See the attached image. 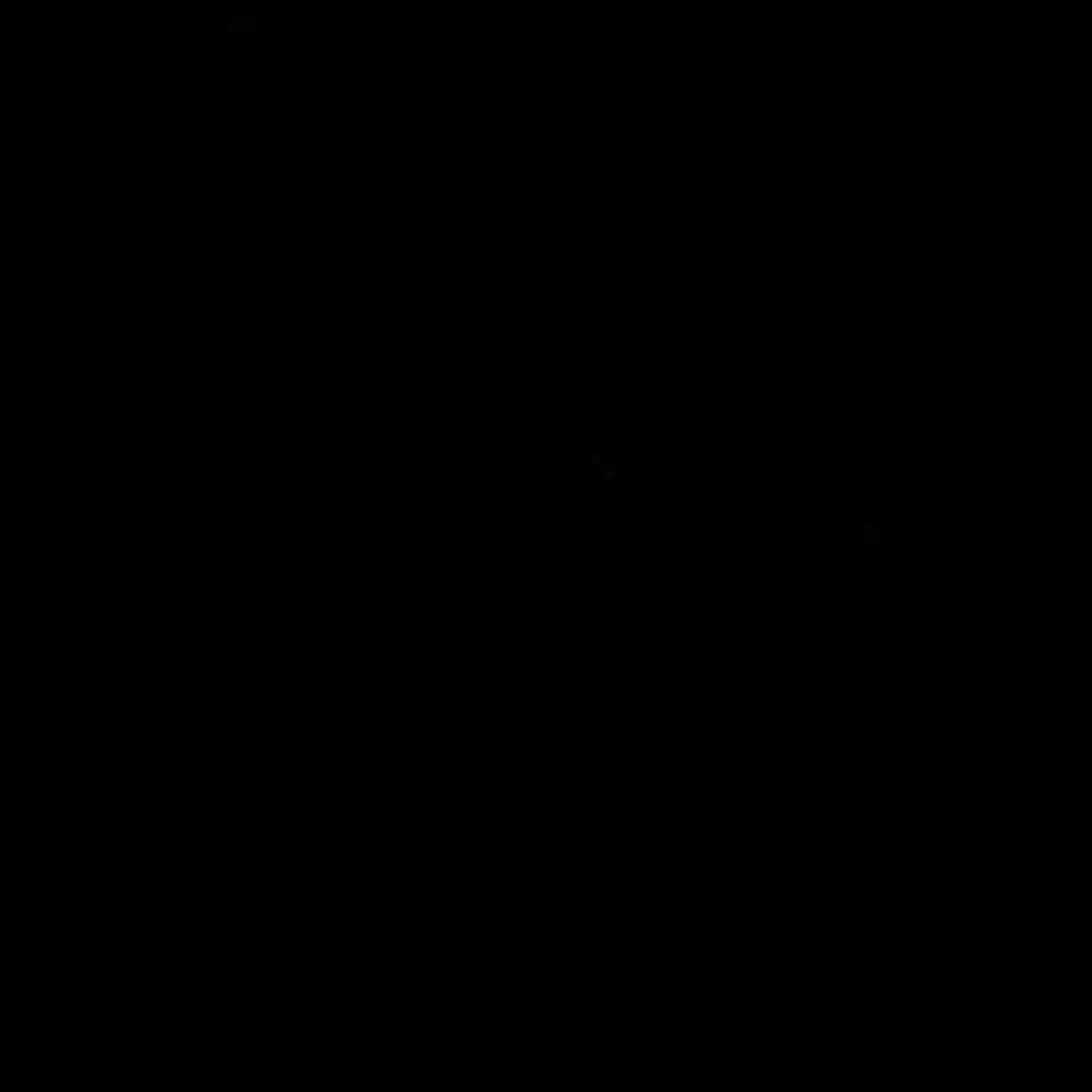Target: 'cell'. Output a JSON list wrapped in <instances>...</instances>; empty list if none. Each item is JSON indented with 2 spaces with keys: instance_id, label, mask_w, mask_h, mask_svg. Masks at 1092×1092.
Segmentation results:
<instances>
[{
  "instance_id": "44dd1931",
  "label": "cell",
  "mask_w": 1092,
  "mask_h": 1092,
  "mask_svg": "<svg viewBox=\"0 0 1092 1092\" xmlns=\"http://www.w3.org/2000/svg\"><path fill=\"white\" fill-rule=\"evenodd\" d=\"M69 1041V1001H46V1046Z\"/></svg>"
},
{
  "instance_id": "52a82bcc",
  "label": "cell",
  "mask_w": 1092,
  "mask_h": 1092,
  "mask_svg": "<svg viewBox=\"0 0 1092 1092\" xmlns=\"http://www.w3.org/2000/svg\"><path fill=\"white\" fill-rule=\"evenodd\" d=\"M1046 950V910H1001V956H1030Z\"/></svg>"
},
{
  "instance_id": "4dcf8cb0",
  "label": "cell",
  "mask_w": 1092,
  "mask_h": 1092,
  "mask_svg": "<svg viewBox=\"0 0 1092 1092\" xmlns=\"http://www.w3.org/2000/svg\"><path fill=\"white\" fill-rule=\"evenodd\" d=\"M500 791V774H478V797H495Z\"/></svg>"
},
{
  "instance_id": "8992f818",
  "label": "cell",
  "mask_w": 1092,
  "mask_h": 1092,
  "mask_svg": "<svg viewBox=\"0 0 1092 1092\" xmlns=\"http://www.w3.org/2000/svg\"><path fill=\"white\" fill-rule=\"evenodd\" d=\"M318 364H336V370H347V364H364V347H370V331H364V318H318Z\"/></svg>"
},
{
  "instance_id": "2e32d148",
  "label": "cell",
  "mask_w": 1092,
  "mask_h": 1092,
  "mask_svg": "<svg viewBox=\"0 0 1092 1092\" xmlns=\"http://www.w3.org/2000/svg\"><path fill=\"white\" fill-rule=\"evenodd\" d=\"M200 69H205V91H228V46H211V40H205Z\"/></svg>"
},
{
  "instance_id": "484cf974",
  "label": "cell",
  "mask_w": 1092,
  "mask_h": 1092,
  "mask_svg": "<svg viewBox=\"0 0 1092 1092\" xmlns=\"http://www.w3.org/2000/svg\"><path fill=\"white\" fill-rule=\"evenodd\" d=\"M973 888H979V904L984 910H1001V888H990V882H973Z\"/></svg>"
},
{
  "instance_id": "cb8c5ba5",
  "label": "cell",
  "mask_w": 1092,
  "mask_h": 1092,
  "mask_svg": "<svg viewBox=\"0 0 1092 1092\" xmlns=\"http://www.w3.org/2000/svg\"><path fill=\"white\" fill-rule=\"evenodd\" d=\"M0 495H6V500H40L46 484L40 478H6V484H0Z\"/></svg>"
},
{
  "instance_id": "ffe728a7",
  "label": "cell",
  "mask_w": 1092,
  "mask_h": 1092,
  "mask_svg": "<svg viewBox=\"0 0 1092 1092\" xmlns=\"http://www.w3.org/2000/svg\"><path fill=\"white\" fill-rule=\"evenodd\" d=\"M864 318H888V273H864Z\"/></svg>"
},
{
  "instance_id": "603a6c76",
  "label": "cell",
  "mask_w": 1092,
  "mask_h": 1092,
  "mask_svg": "<svg viewBox=\"0 0 1092 1092\" xmlns=\"http://www.w3.org/2000/svg\"><path fill=\"white\" fill-rule=\"evenodd\" d=\"M182 950V910H160V956Z\"/></svg>"
},
{
  "instance_id": "5bb4252c",
  "label": "cell",
  "mask_w": 1092,
  "mask_h": 1092,
  "mask_svg": "<svg viewBox=\"0 0 1092 1092\" xmlns=\"http://www.w3.org/2000/svg\"><path fill=\"white\" fill-rule=\"evenodd\" d=\"M205 1008H222L228 1001V956H205Z\"/></svg>"
},
{
  "instance_id": "8fae6325",
  "label": "cell",
  "mask_w": 1092,
  "mask_h": 1092,
  "mask_svg": "<svg viewBox=\"0 0 1092 1092\" xmlns=\"http://www.w3.org/2000/svg\"><path fill=\"white\" fill-rule=\"evenodd\" d=\"M23 387H29V398H23V444H29V455H40V444H46V376H29Z\"/></svg>"
},
{
  "instance_id": "ba28073f",
  "label": "cell",
  "mask_w": 1092,
  "mask_h": 1092,
  "mask_svg": "<svg viewBox=\"0 0 1092 1092\" xmlns=\"http://www.w3.org/2000/svg\"><path fill=\"white\" fill-rule=\"evenodd\" d=\"M1001 495V455H962L956 462V500H995Z\"/></svg>"
},
{
  "instance_id": "7a4b0ae2",
  "label": "cell",
  "mask_w": 1092,
  "mask_h": 1092,
  "mask_svg": "<svg viewBox=\"0 0 1092 1092\" xmlns=\"http://www.w3.org/2000/svg\"><path fill=\"white\" fill-rule=\"evenodd\" d=\"M1092 267V205H1046V273H1086Z\"/></svg>"
},
{
  "instance_id": "f546056e",
  "label": "cell",
  "mask_w": 1092,
  "mask_h": 1092,
  "mask_svg": "<svg viewBox=\"0 0 1092 1092\" xmlns=\"http://www.w3.org/2000/svg\"><path fill=\"white\" fill-rule=\"evenodd\" d=\"M364 427V410H342V433H358Z\"/></svg>"
},
{
  "instance_id": "4316f807",
  "label": "cell",
  "mask_w": 1092,
  "mask_h": 1092,
  "mask_svg": "<svg viewBox=\"0 0 1092 1092\" xmlns=\"http://www.w3.org/2000/svg\"><path fill=\"white\" fill-rule=\"evenodd\" d=\"M500 109H507V114H524V91H500Z\"/></svg>"
},
{
  "instance_id": "4fadbf2b",
  "label": "cell",
  "mask_w": 1092,
  "mask_h": 1092,
  "mask_svg": "<svg viewBox=\"0 0 1092 1092\" xmlns=\"http://www.w3.org/2000/svg\"><path fill=\"white\" fill-rule=\"evenodd\" d=\"M500 706H546V677H500Z\"/></svg>"
},
{
  "instance_id": "9c48e42d",
  "label": "cell",
  "mask_w": 1092,
  "mask_h": 1092,
  "mask_svg": "<svg viewBox=\"0 0 1092 1092\" xmlns=\"http://www.w3.org/2000/svg\"><path fill=\"white\" fill-rule=\"evenodd\" d=\"M500 677H546V637H500Z\"/></svg>"
},
{
  "instance_id": "6da1fadb",
  "label": "cell",
  "mask_w": 1092,
  "mask_h": 1092,
  "mask_svg": "<svg viewBox=\"0 0 1092 1092\" xmlns=\"http://www.w3.org/2000/svg\"><path fill=\"white\" fill-rule=\"evenodd\" d=\"M819 410L791 404V410H751V455H786V462H802V455L819 449Z\"/></svg>"
},
{
  "instance_id": "83f0119b",
  "label": "cell",
  "mask_w": 1092,
  "mask_h": 1092,
  "mask_svg": "<svg viewBox=\"0 0 1092 1092\" xmlns=\"http://www.w3.org/2000/svg\"><path fill=\"white\" fill-rule=\"evenodd\" d=\"M950 586H956V569L939 564V569H933V592H950Z\"/></svg>"
},
{
  "instance_id": "1f68e13d",
  "label": "cell",
  "mask_w": 1092,
  "mask_h": 1092,
  "mask_svg": "<svg viewBox=\"0 0 1092 1092\" xmlns=\"http://www.w3.org/2000/svg\"><path fill=\"white\" fill-rule=\"evenodd\" d=\"M478 995V979H455V1001H473Z\"/></svg>"
},
{
  "instance_id": "f1b7e54d",
  "label": "cell",
  "mask_w": 1092,
  "mask_h": 1092,
  "mask_svg": "<svg viewBox=\"0 0 1092 1092\" xmlns=\"http://www.w3.org/2000/svg\"><path fill=\"white\" fill-rule=\"evenodd\" d=\"M342 1001H364V979H342Z\"/></svg>"
},
{
  "instance_id": "5b68a950",
  "label": "cell",
  "mask_w": 1092,
  "mask_h": 1092,
  "mask_svg": "<svg viewBox=\"0 0 1092 1092\" xmlns=\"http://www.w3.org/2000/svg\"><path fill=\"white\" fill-rule=\"evenodd\" d=\"M558 228H569V182H524V251H546V234H558Z\"/></svg>"
},
{
  "instance_id": "277c9868",
  "label": "cell",
  "mask_w": 1092,
  "mask_h": 1092,
  "mask_svg": "<svg viewBox=\"0 0 1092 1092\" xmlns=\"http://www.w3.org/2000/svg\"><path fill=\"white\" fill-rule=\"evenodd\" d=\"M251 34L262 46H313L318 40V6L313 0H256V18H251Z\"/></svg>"
},
{
  "instance_id": "d6986e66",
  "label": "cell",
  "mask_w": 1092,
  "mask_h": 1092,
  "mask_svg": "<svg viewBox=\"0 0 1092 1092\" xmlns=\"http://www.w3.org/2000/svg\"><path fill=\"white\" fill-rule=\"evenodd\" d=\"M888 182L893 188L910 182V136H888Z\"/></svg>"
},
{
  "instance_id": "e0dca14e",
  "label": "cell",
  "mask_w": 1092,
  "mask_h": 1092,
  "mask_svg": "<svg viewBox=\"0 0 1092 1092\" xmlns=\"http://www.w3.org/2000/svg\"><path fill=\"white\" fill-rule=\"evenodd\" d=\"M774 364H728V387H774Z\"/></svg>"
},
{
  "instance_id": "7402d4cb",
  "label": "cell",
  "mask_w": 1092,
  "mask_h": 1092,
  "mask_svg": "<svg viewBox=\"0 0 1092 1092\" xmlns=\"http://www.w3.org/2000/svg\"><path fill=\"white\" fill-rule=\"evenodd\" d=\"M797 136H819V91H797Z\"/></svg>"
},
{
  "instance_id": "ac0fdd59",
  "label": "cell",
  "mask_w": 1092,
  "mask_h": 1092,
  "mask_svg": "<svg viewBox=\"0 0 1092 1092\" xmlns=\"http://www.w3.org/2000/svg\"><path fill=\"white\" fill-rule=\"evenodd\" d=\"M1046 387H1092V364H1046Z\"/></svg>"
},
{
  "instance_id": "9a60e30c",
  "label": "cell",
  "mask_w": 1092,
  "mask_h": 1092,
  "mask_svg": "<svg viewBox=\"0 0 1092 1092\" xmlns=\"http://www.w3.org/2000/svg\"><path fill=\"white\" fill-rule=\"evenodd\" d=\"M131 564L136 569H182V546H136Z\"/></svg>"
},
{
  "instance_id": "3957f363",
  "label": "cell",
  "mask_w": 1092,
  "mask_h": 1092,
  "mask_svg": "<svg viewBox=\"0 0 1092 1092\" xmlns=\"http://www.w3.org/2000/svg\"><path fill=\"white\" fill-rule=\"evenodd\" d=\"M910 1046H842V1092H904Z\"/></svg>"
},
{
  "instance_id": "d4e9b609",
  "label": "cell",
  "mask_w": 1092,
  "mask_h": 1092,
  "mask_svg": "<svg viewBox=\"0 0 1092 1092\" xmlns=\"http://www.w3.org/2000/svg\"><path fill=\"white\" fill-rule=\"evenodd\" d=\"M200 1024H205V1001H182V1046H194Z\"/></svg>"
},
{
  "instance_id": "30bf717a",
  "label": "cell",
  "mask_w": 1092,
  "mask_h": 1092,
  "mask_svg": "<svg viewBox=\"0 0 1092 1092\" xmlns=\"http://www.w3.org/2000/svg\"><path fill=\"white\" fill-rule=\"evenodd\" d=\"M273 564V546H228L222 569H228V592H251V569Z\"/></svg>"
},
{
  "instance_id": "7c38bea8",
  "label": "cell",
  "mask_w": 1092,
  "mask_h": 1092,
  "mask_svg": "<svg viewBox=\"0 0 1092 1092\" xmlns=\"http://www.w3.org/2000/svg\"><path fill=\"white\" fill-rule=\"evenodd\" d=\"M478 979H500V910H478Z\"/></svg>"
}]
</instances>
